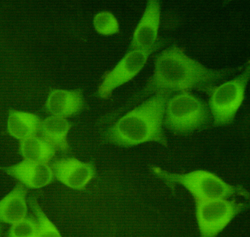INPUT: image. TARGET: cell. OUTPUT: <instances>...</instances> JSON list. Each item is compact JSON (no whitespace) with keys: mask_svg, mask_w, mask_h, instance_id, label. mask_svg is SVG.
Listing matches in <instances>:
<instances>
[{"mask_svg":"<svg viewBox=\"0 0 250 237\" xmlns=\"http://www.w3.org/2000/svg\"><path fill=\"white\" fill-rule=\"evenodd\" d=\"M250 79V63L248 62L240 74L216 85L207 94L212 126L227 127L234 123L244 103Z\"/></svg>","mask_w":250,"mask_h":237,"instance_id":"5","label":"cell"},{"mask_svg":"<svg viewBox=\"0 0 250 237\" xmlns=\"http://www.w3.org/2000/svg\"><path fill=\"white\" fill-rule=\"evenodd\" d=\"M1 169L6 175L28 189L44 188L55 180L53 170L49 163L23 159L17 163L2 167Z\"/></svg>","mask_w":250,"mask_h":237,"instance_id":"10","label":"cell"},{"mask_svg":"<svg viewBox=\"0 0 250 237\" xmlns=\"http://www.w3.org/2000/svg\"><path fill=\"white\" fill-rule=\"evenodd\" d=\"M162 6L159 0H149L132 35L128 50H144L164 41L159 36Z\"/></svg>","mask_w":250,"mask_h":237,"instance_id":"9","label":"cell"},{"mask_svg":"<svg viewBox=\"0 0 250 237\" xmlns=\"http://www.w3.org/2000/svg\"><path fill=\"white\" fill-rule=\"evenodd\" d=\"M195 217L202 237L219 235L240 214L248 210L250 204L231 199L194 200Z\"/></svg>","mask_w":250,"mask_h":237,"instance_id":"6","label":"cell"},{"mask_svg":"<svg viewBox=\"0 0 250 237\" xmlns=\"http://www.w3.org/2000/svg\"><path fill=\"white\" fill-rule=\"evenodd\" d=\"M50 165L55 179L66 187L76 191H84L97 178V168L94 160L83 161L70 156L54 159Z\"/></svg>","mask_w":250,"mask_h":237,"instance_id":"8","label":"cell"},{"mask_svg":"<svg viewBox=\"0 0 250 237\" xmlns=\"http://www.w3.org/2000/svg\"><path fill=\"white\" fill-rule=\"evenodd\" d=\"M8 237H38V229L33 215L12 225L7 231Z\"/></svg>","mask_w":250,"mask_h":237,"instance_id":"18","label":"cell"},{"mask_svg":"<svg viewBox=\"0 0 250 237\" xmlns=\"http://www.w3.org/2000/svg\"><path fill=\"white\" fill-rule=\"evenodd\" d=\"M28 203L37 225L38 237H62L59 229L50 220L38 202L37 196H30L28 198Z\"/></svg>","mask_w":250,"mask_h":237,"instance_id":"16","label":"cell"},{"mask_svg":"<svg viewBox=\"0 0 250 237\" xmlns=\"http://www.w3.org/2000/svg\"><path fill=\"white\" fill-rule=\"evenodd\" d=\"M167 41L165 39L159 45L150 49L127 50L116 65L103 75L95 96L107 99L114 90L135 78L144 68L149 57L163 48Z\"/></svg>","mask_w":250,"mask_h":237,"instance_id":"7","label":"cell"},{"mask_svg":"<svg viewBox=\"0 0 250 237\" xmlns=\"http://www.w3.org/2000/svg\"><path fill=\"white\" fill-rule=\"evenodd\" d=\"M82 89H53L49 92L44 110L50 115L68 118L80 115L86 109Z\"/></svg>","mask_w":250,"mask_h":237,"instance_id":"11","label":"cell"},{"mask_svg":"<svg viewBox=\"0 0 250 237\" xmlns=\"http://www.w3.org/2000/svg\"><path fill=\"white\" fill-rule=\"evenodd\" d=\"M235 71L234 68H208L173 44L155 57L152 75L142 89L124 104L126 109L158 94L170 95L197 90L208 94L223 79Z\"/></svg>","mask_w":250,"mask_h":237,"instance_id":"1","label":"cell"},{"mask_svg":"<svg viewBox=\"0 0 250 237\" xmlns=\"http://www.w3.org/2000/svg\"><path fill=\"white\" fill-rule=\"evenodd\" d=\"M42 121L35 113L11 109L8 114L6 131L9 136L20 142L39 135Z\"/></svg>","mask_w":250,"mask_h":237,"instance_id":"14","label":"cell"},{"mask_svg":"<svg viewBox=\"0 0 250 237\" xmlns=\"http://www.w3.org/2000/svg\"><path fill=\"white\" fill-rule=\"evenodd\" d=\"M28 189L20 183L0 201V222L12 225L28 216Z\"/></svg>","mask_w":250,"mask_h":237,"instance_id":"12","label":"cell"},{"mask_svg":"<svg viewBox=\"0 0 250 237\" xmlns=\"http://www.w3.org/2000/svg\"><path fill=\"white\" fill-rule=\"evenodd\" d=\"M151 174L163 182L172 194L177 186L185 188L194 200L231 199L241 196L249 200V192L241 185H232L215 173L198 169L187 173L170 172L157 166L149 167Z\"/></svg>","mask_w":250,"mask_h":237,"instance_id":"3","label":"cell"},{"mask_svg":"<svg viewBox=\"0 0 250 237\" xmlns=\"http://www.w3.org/2000/svg\"><path fill=\"white\" fill-rule=\"evenodd\" d=\"M93 26L96 31L103 35H113L120 31L117 18L108 11H102L96 14L93 18Z\"/></svg>","mask_w":250,"mask_h":237,"instance_id":"17","label":"cell"},{"mask_svg":"<svg viewBox=\"0 0 250 237\" xmlns=\"http://www.w3.org/2000/svg\"><path fill=\"white\" fill-rule=\"evenodd\" d=\"M171 95H153L125 112L102 131V142L126 149L148 143L167 147L164 119L167 103Z\"/></svg>","mask_w":250,"mask_h":237,"instance_id":"2","label":"cell"},{"mask_svg":"<svg viewBox=\"0 0 250 237\" xmlns=\"http://www.w3.org/2000/svg\"><path fill=\"white\" fill-rule=\"evenodd\" d=\"M165 128L178 136H188L212 126L207 102L191 92L173 94L167 103Z\"/></svg>","mask_w":250,"mask_h":237,"instance_id":"4","label":"cell"},{"mask_svg":"<svg viewBox=\"0 0 250 237\" xmlns=\"http://www.w3.org/2000/svg\"><path fill=\"white\" fill-rule=\"evenodd\" d=\"M73 126L74 124L67 118L49 115L42 120L39 135L51 144L57 152L67 156L72 152L68 135Z\"/></svg>","mask_w":250,"mask_h":237,"instance_id":"13","label":"cell"},{"mask_svg":"<svg viewBox=\"0 0 250 237\" xmlns=\"http://www.w3.org/2000/svg\"><path fill=\"white\" fill-rule=\"evenodd\" d=\"M18 154L23 159L50 163L57 152L54 147L40 135L19 142Z\"/></svg>","mask_w":250,"mask_h":237,"instance_id":"15","label":"cell"}]
</instances>
